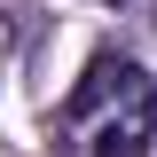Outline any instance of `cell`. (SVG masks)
Returning a JSON list of instances; mask_svg holds the SVG:
<instances>
[{
	"mask_svg": "<svg viewBox=\"0 0 157 157\" xmlns=\"http://www.w3.org/2000/svg\"><path fill=\"white\" fill-rule=\"evenodd\" d=\"M47 134L63 157H141L157 141V86L141 78L134 55H94Z\"/></svg>",
	"mask_w": 157,
	"mask_h": 157,
	"instance_id": "6da1fadb",
	"label": "cell"
}]
</instances>
